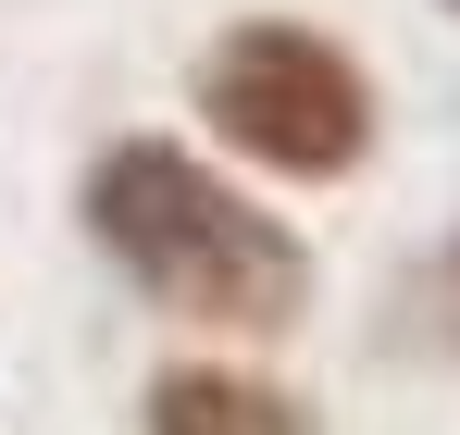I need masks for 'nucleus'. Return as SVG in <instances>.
Listing matches in <instances>:
<instances>
[{
  "mask_svg": "<svg viewBox=\"0 0 460 435\" xmlns=\"http://www.w3.org/2000/svg\"><path fill=\"white\" fill-rule=\"evenodd\" d=\"M87 236L125 287L212 324V336H287L311 311V249L261 212L236 174H212L187 138H112L87 162Z\"/></svg>",
  "mask_w": 460,
  "mask_h": 435,
  "instance_id": "1",
  "label": "nucleus"
},
{
  "mask_svg": "<svg viewBox=\"0 0 460 435\" xmlns=\"http://www.w3.org/2000/svg\"><path fill=\"white\" fill-rule=\"evenodd\" d=\"M199 112L236 162L287 174V187H336L374 162V75L349 63L299 13H249L199 50Z\"/></svg>",
  "mask_w": 460,
  "mask_h": 435,
  "instance_id": "2",
  "label": "nucleus"
},
{
  "mask_svg": "<svg viewBox=\"0 0 460 435\" xmlns=\"http://www.w3.org/2000/svg\"><path fill=\"white\" fill-rule=\"evenodd\" d=\"M150 435H311V411L287 386H261V373H225V361H174L150 373Z\"/></svg>",
  "mask_w": 460,
  "mask_h": 435,
  "instance_id": "3",
  "label": "nucleus"
},
{
  "mask_svg": "<svg viewBox=\"0 0 460 435\" xmlns=\"http://www.w3.org/2000/svg\"><path fill=\"white\" fill-rule=\"evenodd\" d=\"M436 298H448V311H460V236H448V262H436Z\"/></svg>",
  "mask_w": 460,
  "mask_h": 435,
  "instance_id": "4",
  "label": "nucleus"
},
{
  "mask_svg": "<svg viewBox=\"0 0 460 435\" xmlns=\"http://www.w3.org/2000/svg\"><path fill=\"white\" fill-rule=\"evenodd\" d=\"M436 13H460V0H436Z\"/></svg>",
  "mask_w": 460,
  "mask_h": 435,
  "instance_id": "5",
  "label": "nucleus"
}]
</instances>
